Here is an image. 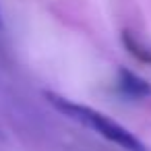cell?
<instances>
[{
	"instance_id": "3957f363",
	"label": "cell",
	"mask_w": 151,
	"mask_h": 151,
	"mask_svg": "<svg viewBox=\"0 0 151 151\" xmlns=\"http://www.w3.org/2000/svg\"><path fill=\"white\" fill-rule=\"evenodd\" d=\"M122 44H124V48L128 50V54L134 58V60H139L141 64H147V66H151V48H147L141 40H137L130 31H122Z\"/></svg>"
},
{
	"instance_id": "6da1fadb",
	"label": "cell",
	"mask_w": 151,
	"mask_h": 151,
	"mask_svg": "<svg viewBox=\"0 0 151 151\" xmlns=\"http://www.w3.org/2000/svg\"><path fill=\"white\" fill-rule=\"evenodd\" d=\"M46 99L58 112H62L64 116H68V118L81 122L83 126L95 130L99 137L118 145L120 149H124V151H147V147L128 128H124L122 124H118L116 120H112L104 112H99L95 108H89V106H83V104H77L73 99H66V97H62L58 93H52V91H46Z\"/></svg>"
},
{
	"instance_id": "7a4b0ae2",
	"label": "cell",
	"mask_w": 151,
	"mask_h": 151,
	"mask_svg": "<svg viewBox=\"0 0 151 151\" xmlns=\"http://www.w3.org/2000/svg\"><path fill=\"white\" fill-rule=\"evenodd\" d=\"M116 91L126 99H145L151 95V85L128 68H118L116 73Z\"/></svg>"
}]
</instances>
